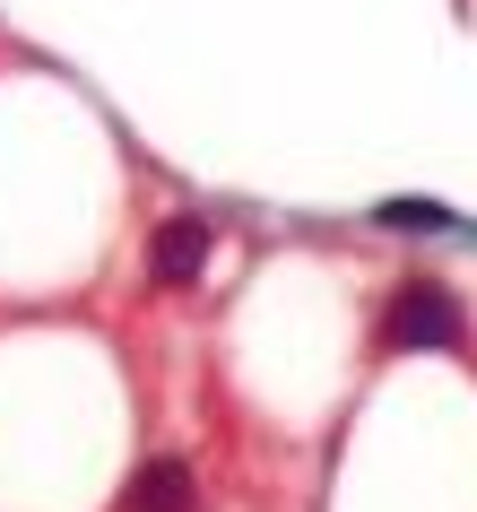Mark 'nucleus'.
<instances>
[{"instance_id":"nucleus-1","label":"nucleus","mask_w":477,"mask_h":512,"mask_svg":"<svg viewBox=\"0 0 477 512\" xmlns=\"http://www.w3.org/2000/svg\"><path fill=\"white\" fill-rule=\"evenodd\" d=\"M460 339H469V313H460V296L434 287V278H408V287L382 304V348L391 356H434V348H460Z\"/></svg>"},{"instance_id":"nucleus-2","label":"nucleus","mask_w":477,"mask_h":512,"mask_svg":"<svg viewBox=\"0 0 477 512\" xmlns=\"http://www.w3.org/2000/svg\"><path fill=\"white\" fill-rule=\"evenodd\" d=\"M209 217H191V209H174V217H157V235H148V278L157 287H191V278L209 270Z\"/></svg>"},{"instance_id":"nucleus-3","label":"nucleus","mask_w":477,"mask_h":512,"mask_svg":"<svg viewBox=\"0 0 477 512\" xmlns=\"http://www.w3.org/2000/svg\"><path fill=\"white\" fill-rule=\"evenodd\" d=\"M122 512H200V478L183 452H148L122 486Z\"/></svg>"},{"instance_id":"nucleus-4","label":"nucleus","mask_w":477,"mask_h":512,"mask_svg":"<svg viewBox=\"0 0 477 512\" xmlns=\"http://www.w3.org/2000/svg\"><path fill=\"white\" fill-rule=\"evenodd\" d=\"M382 226H443V209H434V200H382Z\"/></svg>"}]
</instances>
